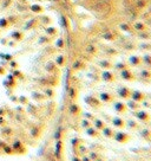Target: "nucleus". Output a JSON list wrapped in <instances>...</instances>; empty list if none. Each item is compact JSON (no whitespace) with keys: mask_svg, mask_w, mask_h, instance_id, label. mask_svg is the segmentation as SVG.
Segmentation results:
<instances>
[{"mask_svg":"<svg viewBox=\"0 0 151 161\" xmlns=\"http://www.w3.org/2000/svg\"><path fill=\"white\" fill-rule=\"evenodd\" d=\"M113 139H115L117 142H119V143H127V142L130 141L131 136H130L127 133H124V132H118V133H116V134H115Z\"/></svg>","mask_w":151,"mask_h":161,"instance_id":"1","label":"nucleus"},{"mask_svg":"<svg viewBox=\"0 0 151 161\" xmlns=\"http://www.w3.org/2000/svg\"><path fill=\"white\" fill-rule=\"evenodd\" d=\"M120 76H122V78H123L124 80H127V82H135V80H136L135 73H133L129 68L122 70V71H120Z\"/></svg>","mask_w":151,"mask_h":161,"instance_id":"2","label":"nucleus"},{"mask_svg":"<svg viewBox=\"0 0 151 161\" xmlns=\"http://www.w3.org/2000/svg\"><path fill=\"white\" fill-rule=\"evenodd\" d=\"M85 103L89 104L90 107L95 108V109H99V108L102 107V101H100V100H97V98L93 97V96H88V97H85Z\"/></svg>","mask_w":151,"mask_h":161,"instance_id":"3","label":"nucleus"},{"mask_svg":"<svg viewBox=\"0 0 151 161\" xmlns=\"http://www.w3.org/2000/svg\"><path fill=\"white\" fill-rule=\"evenodd\" d=\"M117 93H118V96L122 97L123 100H129V98L131 97L132 90H131L130 88H127V87H122V88H119V89L117 90Z\"/></svg>","mask_w":151,"mask_h":161,"instance_id":"4","label":"nucleus"},{"mask_svg":"<svg viewBox=\"0 0 151 161\" xmlns=\"http://www.w3.org/2000/svg\"><path fill=\"white\" fill-rule=\"evenodd\" d=\"M130 98H132V100H133V101H136V102L142 103V102H144V101H145L146 95H145L144 93L139 91V90H135V91H132V93H131V97H130Z\"/></svg>","mask_w":151,"mask_h":161,"instance_id":"5","label":"nucleus"},{"mask_svg":"<svg viewBox=\"0 0 151 161\" xmlns=\"http://www.w3.org/2000/svg\"><path fill=\"white\" fill-rule=\"evenodd\" d=\"M136 117L138 119V120H140L142 122H145V123H147V122H151V116H150V114L147 113V111H144V110H138L136 114Z\"/></svg>","mask_w":151,"mask_h":161,"instance_id":"6","label":"nucleus"},{"mask_svg":"<svg viewBox=\"0 0 151 161\" xmlns=\"http://www.w3.org/2000/svg\"><path fill=\"white\" fill-rule=\"evenodd\" d=\"M113 109L118 114H125L127 111V106L125 103H123V102H116L113 104Z\"/></svg>","mask_w":151,"mask_h":161,"instance_id":"7","label":"nucleus"},{"mask_svg":"<svg viewBox=\"0 0 151 161\" xmlns=\"http://www.w3.org/2000/svg\"><path fill=\"white\" fill-rule=\"evenodd\" d=\"M102 78H103V80H105L108 83H111V82H115L116 80V76L111 71H103Z\"/></svg>","mask_w":151,"mask_h":161,"instance_id":"8","label":"nucleus"},{"mask_svg":"<svg viewBox=\"0 0 151 161\" xmlns=\"http://www.w3.org/2000/svg\"><path fill=\"white\" fill-rule=\"evenodd\" d=\"M112 123H113V126H115L116 128H119V129L126 128V122H125L122 117H113Z\"/></svg>","mask_w":151,"mask_h":161,"instance_id":"9","label":"nucleus"},{"mask_svg":"<svg viewBox=\"0 0 151 161\" xmlns=\"http://www.w3.org/2000/svg\"><path fill=\"white\" fill-rule=\"evenodd\" d=\"M115 100V96L110 93H100V101L102 102H105V103H110V102H113Z\"/></svg>","mask_w":151,"mask_h":161,"instance_id":"10","label":"nucleus"},{"mask_svg":"<svg viewBox=\"0 0 151 161\" xmlns=\"http://www.w3.org/2000/svg\"><path fill=\"white\" fill-rule=\"evenodd\" d=\"M86 134H88L89 136H91V137H95V139H98V137L100 136L99 130L96 129L95 127H89V128H86Z\"/></svg>","mask_w":151,"mask_h":161,"instance_id":"11","label":"nucleus"},{"mask_svg":"<svg viewBox=\"0 0 151 161\" xmlns=\"http://www.w3.org/2000/svg\"><path fill=\"white\" fill-rule=\"evenodd\" d=\"M139 134H140V137H143L145 141L151 142V129H149V128H144V129L140 130Z\"/></svg>","mask_w":151,"mask_h":161,"instance_id":"12","label":"nucleus"},{"mask_svg":"<svg viewBox=\"0 0 151 161\" xmlns=\"http://www.w3.org/2000/svg\"><path fill=\"white\" fill-rule=\"evenodd\" d=\"M126 106H127V108H131L132 110H139V109L142 108V103L136 102V101H133V100H130Z\"/></svg>","mask_w":151,"mask_h":161,"instance_id":"13","label":"nucleus"},{"mask_svg":"<svg viewBox=\"0 0 151 161\" xmlns=\"http://www.w3.org/2000/svg\"><path fill=\"white\" fill-rule=\"evenodd\" d=\"M139 127H140L139 123L136 122V121H133V120H130V121L126 122V128H129L130 130H138Z\"/></svg>","mask_w":151,"mask_h":161,"instance_id":"14","label":"nucleus"},{"mask_svg":"<svg viewBox=\"0 0 151 161\" xmlns=\"http://www.w3.org/2000/svg\"><path fill=\"white\" fill-rule=\"evenodd\" d=\"M103 135L105 136V137H108V139H113V136H115V133H113V130L110 128V127H104L103 129Z\"/></svg>","mask_w":151,"mask_h":161,"instance_id":"15","label":"nucleus"},{"mask_svg":"<svg viewBox=\"0 0 151 161\" xmlns=\"http://www.w3.org/2000/svg\"><path fill=\"white\" fill-rule=\"evenodd\" d=\"M130 64L133 65V66H138L142 64V58L139 56H132L130 58Z\"/></svg>","mask_w":151,"mask_h":161,"instance_id":"16","label":"nucleus"},{"mask_svg":"<svg viewBox=\"0 0 151 161\" xmlns=\"http://www.w3.org/2000/svg\"><path fill=\"white\" fill-rule=\"evenodd\" d=\"M93 121H95V122H93V127H95L96 129H98V130H102V129L106 126V124H105L102 120H99V119H95Z\"/></svg>","mask_w":151,"mask_h":161,"instance_id":"17","label":"nucleus"},{"mask_svg":"<svg viewBox=\"0 0 151 161\" xmlns=\"http://www.w3.org/2000/svg\"><path fill=\"white\" fill-rule=\"evenodd\" d=\"M139 75H140V77H142L144 80L151 79V71H149V70H142Z\"/></svg>","mask_w":151,"mask_h":161,"instance_id":"18","label":"nucleus"},{"mask_svg":"<svg viewBox=\"0 0 151 161\" xmlns=\"http://www.w3.org/2000/svg\"><path fill=\"white\" fill-rule=\"evenodd\" d=\"M78 149H79V153H80V155H85V154H89V148H88V147H85V146H84L83 143L78 146Z\"/></svg>","mask_w":151,"mask_h":161,"instance_id":"19","label":"nucleus"},{"mask_svg":"<svg viewBox=\"0 0 151 161\" xmlns=\"http://www.w3.org/2000/svg\"><path fill=\"white\" fill-rule=\"evenodd\" d=\"M99 64H100V66H102V68H104L105 70H109V69H111V68H112V64H111L109 60H102Z\"/></svg>","mask_w":151,"mask_h":161,"instance_id":"20","label":"nucleus"},{"mask_svg":"<svg viewBox=\"0 0 151 161\" xmlns=\"http://www.w3.org/2000/svg\"><path fill=\"white\" fill-rule=\"evenodd\" d=\"M89 156H90V159L92 160V161H95V160H97L99 156H100V154L98 153V152H95V150H92V152H89V154H88Z\"/></svg>","mask_w":151,"mask_h":161,"instance_id":"21","label":"nucleus"},{"mask_svg":"<svg viewBox=\"0 0 151 161\" xmlns=\"http://www.w3.org/2000/svg\"><path fill=\"white\" fill-rule=\"evenodd\" d=\"M142 60H143V62H144L146 65L151 66V55H146V56H144Z\"/></svg>","mask_w":151,"mask_h":161,"instance_id":"22","label":"nucleus"},{"mask_svg":"<svg viewBox=\"0 0 151 161\" xmlns=\"http://www.w3.org/2000/svg\"><path fill=\"white\" fill-rule=\"evenodd\" d=\"M129 68V65L126 64V63H118V64H116V69H118V70H124V69H127Z\"/></svg>","mask_w":151,"mask_h":161,"instance_id":"23","label":"nucleus"},{"mask_svg":"<svg viewBox=\"0 0 151 161\" xmlns=\"http://www.w3.org/2000/svg\"><path fill=\"white\" fill-rule=\"evenodd\" d=\"M82 126L84 128H89V127H92V122L90 120H88V119H84L83 122H82Z\"/></svg>","mask_w":151,"mask_h":161,"instance_id":"24","label":"nucleus"},{"mask_svg":"<svg viewBox=\"0 0 151 161\" xmlns=\"http://www.w3.org/2000/svg\"><path fill=\"white\" fill-rule=\"evenodd\" d=\"M71 111H72V114H79V111H80V108H79L78 106L73 104V106L71 107Z\"/></svg>","mask_w":151,"mask_h":161,"instance_id":"25","label":"nucleus"},{"mask_svg":"<svg viewBox=\"0 0 151 161\" xmlns=\"http://www.w3.org/2000/svg\"><path fill=\"white\" fill-rule=\"evenodd\" d=\"M82 143H83V141L79 140V139H73V140H72V144H73V147H77V148H78V146L82 144Z\"/></svg>","mask_w":151,"mask_h":161,"instance_id":"26","label":"nucleus"},{"mask_svg":"<svg viewBox=\"0 0 151 161\" xmlns=\"http://www.w3.org/2000/svg\"><path fill=\"white\" fill-rule=\"evenodd\" d=\"M85 119H88V120H90V121H93L96 117H95L92 114H89V113H86V114H85Z\"/></svg>","mask_w":151,"mask_h":161,"instance_id":"27","label":"nucleus"},{"mask_svg":"<svg viewBox=\"0 0 151 161\" xmlns=\"http://www.w3.org/2000/svg\"><path fill=\"white\" fill-rule=\"evenodd\" d=\"M80 159H82V161H92L88 154H85V155H82V157H80Z\"/></svg>","mask_w":151,"mask_h":161,"instance_id":"28","label":"nucleus"},{"mask_svg":"<svg viewBox=\"0 0 151 161\" xmlns=\"http://www.w3.org/2000/svg\"><path fill=\"white\" fill-rule=\"evenodd\" d=\"M73 161H82V159L78 157V156H74V157H73Z\"/></svg>","mask_w":151,"mask_h":161,"instance_id":"29","label":"nucleus"},{"mask_svg":"<svg viewBox=\"0 0 151 161\" xmlns=\"http://www.w3.org/2000/svg\"><path fill=\"white\" fill-rule=\"evenodd\" d=\"M95 161H106V160H105V159H103L102 156H99V157H98L97 160H95Z\"/></svg>","mask_w":151,"mask_h":161,"instance_id":"30","label":"nucleus"}]
</instances>
